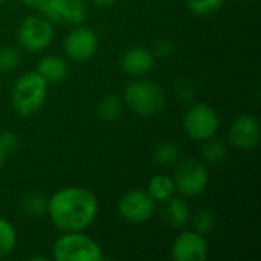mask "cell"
<instances>
[{"label":"cell","instance_id":"ac0fdd59","mask_svg":"<svg viewBox=\"0 0 261 261\" xmlns=\"http://www.w3.org/2000/svg\"><path fill=\"white\" fill-rule=\"evenodd\" d=\"M122 104H124V101L116 95H110V96L104 98L98 104L99 118L104 119V121H116V119H119L121 115H122Z\"/></svg>","mask_w":261,"mask_h":261},{"label":"cell","instance_id":"8fae6325","mask_svg":"<svg viewBox=\"0 0 261 261\" xmlns=\"http://www.w3.org/2000/svg\"><path fill=\"white\" fill-rule=\"evenodd\" d=\"M228 139L232 147L242 151H251L258 147L261 139V127L258 118L254 115H242L229 125Z\"/></svg>","mask_w":261,"mask_h":261},{"label":"cell","instance_id":"4dcf8cb0","mask_svg":"<svg viewBox=\"0 0 261 261\" xmlns=\"http://www.w3.org/2000/svg\"><path fill=\"white\" fill-rule=\"evenodd\" d=\"M5 2H6V0H0V6H2V5H5Z\"/></svg>","mask_w":261,"mask_h":261},{"label":"cell","instance_id":"e0dca14e","mask_svg":"<svg viewBox=\"0 0 261 261\" xmlns=\"http://www.w3.org/2000/svg\"><path fill=\"white\" fill-rule=\"evenodd\" d=\"M154 161L162 167H171L179 162V147L170 141L159 142L153 150Z\"/></svg>","mask_w":261,"mask_h":261},{"label":"cell","instance_id":"f1b7e54d","mask_svg":"<svg viewBox=\"0 0 261 261\" xmlns=\"http://www.w3.org/2000/svg\"><path fill=\"white\" fill-rule=\"evenodd\" d=\"M93 3H95L98 8H110L112 5L116 3V0H93Z\"/></svg>","mask_w":261,"mask_h":261},{"label":"cell","instance_id":"cb8c5ba5","mask_svg":"<svg viewBox=\"0 0 261 261\" xmlns=\"http://www.w3.org/2000/svg\"><path fill=\"white\" fill-rule=\"evenodd\" d=\"M21 61L20 52L12 46H3L0 47V70L9 72L14 70Z\"/></svg>","mask_w":261,"mask_h":261},{"label":"cell","instance_id":"30bf717a","mask_svg":"<svg viewBox=\"0 0 261 261\" xmlns=\"http://www.w3.org/2000/svg\"><path fill=\"white\" fill-rule=\"evenodd\" d=\"M63 49L67 58L76 63L89 61L98 50V35L87 26L76 24L64 38Z\"/></svg>","mask_w":261,"mask_h":261},{"label":"cell","instance_id":"4316f807","mask_svg":"<svg viewBox=\"0 0 261 261\" xmlns=\"http://www.w3.org/2000/svg\"><path fill=\"white\" fill-rule=\"evenodd\" d=\"M176 90H177V95L182 101H190L193 99V95H194V89L193 86L187 81V80H180L176 86Z\"/></svg>","mask_w":261,"mask_h":261},{"label":"cell","instance_id":"484cf974","mask_svg":"<svg viewBox=\"0 0 261 261\" xmlns=\"http://www.w3.org/2000/svg\"><path fill=\"white\" fill-rule=\"evenodd\" d=\"M173 50H174V44L168 38H158L151 49L154 58H167L173 54Z\"/></svg>","mask_w":261,"mask_h":261},{"label":"cell","instance_id":"ffe728a7","mask_svg":"<svg viewBox=\"0 0 261 261\" xmlns=\"http://www.w3.org/2000/svg\"><path fill=\"white\" fill-rule=\"evenodd\" d=\"M17 246V232L11 222L0 219V258L8 257Z\"/></svg>","mask_w":261,"mask_h":261},{"label":"cell","instance_id":"5b68a950","mask_svg":"<svg viewBox=\"0 0 261 261\" xmlns=\"http://www.w3.org/2000/svg\"><path fill=\"white\" fill-rule=\"evenodd\" d=\"M217 112L205 104H193L184 116V130L193 141H206L216 136L219 130Z\"/></svg>","mask_w":261,"mask_h":261},{"label":"cell","instance_id":"d6986e66","mask_svg":"<svg viewBox=\"0 0 261 261\" xmlns=\"http://www.w3.org/2000/svg\"><path fill=\"white\" fill-rule=\"evenodd\" d=\"M23 211L31 217H40L47 213V197L41 193H29L21 202Z\"/></svg>","mask_w":261,"mask_h":261},{"label":"cell","instance_id":"9a60e30c","mask_svg":"<svg viewBox=\"0 0 261 261\" xmlns=\"http://www.w3.org/2000/svg\"><path fill=\"white\" fill-rule=\"evenodd\" d=\"M165 203V220L168 222L170 226L173 228H184L188 225L191 213H190V206L187 203V200H184L182 197H170Z\"/></svg>","mask_w":261,"mask_h":261},{"label":"cell","instance_id":"44dd1931","mask_svg":"<svg viewBox=\"0 0 261 261\" xmlns=\"http://www.w3.org/2000/svg\"><path fill=\"white\" fill-rule=\"evenodd\" d=\"M202 156L208 164H220L226 158V144L219 138H210L205 141Z\"/></svg>","mask_w":261,"mask_h":261},{"label":"cell","instance_id":"d4e9b609","mask_svg":"<svg viewBox=\"0 0 261 261\" xmlns=\"http://www.w3.org/2000/svg\"><path fill=\"white\" fill-rule=\"evenodd\" d=\"M18 147V138L11 132H0V151L6 158L12 154Z\"/></svg>","mask_w":261,"mask_h":261},{"label":"cell","instance_id":"ba28073f","mask_svg":"<svg viewBox=\"0 0 261 261\" xmlns=\"http://www.w3.org/2000/svg\"><path fill=\"white\" fill-rule=\"evenodd\" d=\"M156 202L147 191L142 190H132L121 196L118 202V213L122 220L139 225L148 222L154 214Z\"/></svg>","mask_w":261,"mask_h":261},{"label":"cell","instance_id":"5bb4252c","mask_svg":"<svg viewBox=\"0 0 261 261\" xmlns=\"http://www.w3.org/2000/svg\"><path fill=\"white\" fill-rule=\"evenodd\" d=\"M37 72L47 83H61L69 75V64L63 57L47 55L43 57L37 64Z\"/></svg>","mask_w":261,"mask_h":261},{"label":"cell","instance_id":"6da1fadb","mask_svg":"<svg viewBox=\"0 0 261 261\" xmlns=\"http://www.w3.org/2000/svg\"><path fill=\"white\" fill-rule=\"evenodd\" d=\"M96 196L83 187L58 190L47 199V216L63 232L86 231L98 216Z\"/></svg>","mask_w":261,"mask_h":261},{"label":"cell","instance_id":"3957f363","mask_svg":"<svg viewBox=\"0 0 261 261\" xmlns=\"http://www.w3.org/2000/svg\"><path fill=\"white\" fill-rule=\"evenodd\" d=\"M127 107L139 116L148 118L158 115L167 102L164 89L150 80H136L130 83L124 90V99Z\"/></svg>","mask_w":261,"mask_h":261},{"label":"cell","instance_id":"7a4b0ae2","mask_svg":"<svg viewBox=\"0 0 261 261\" xmlns=\"http://www.w3.org/2000/svg\"><path fill=\"white\" fill-rule=\"evenodd\" d=\"M47 86L49 83L37 70H29L20 75L11 90V104L14 112L23 118L38 113L44 106Z\"/></svg>","mask_w":261,"mask_h":261},{"label":"cell","instance_id":"277c9868","mask_svg":"<svg viewBox=\"0 0 261 261\" xmlns=\"http://www.w3.org/2000/svg\"><path fill=\"white\" fill-rule=\"evenodd\" d=\"M52 255L57 261H101V246L84 231L63 232L54 246Z\"/></svg>","mask_w":261,"mask_h":261},{"label":"cell","instance_id":"2e32d148","mask_svg":"<svg viewBox=\"0 0 261 261\" xmlns=\"http://www.w3.org/2000/svg\"><path fill=\"white\" fill-rule=\"evenodd\" d=\"M147 193L154 202H167L176 193L174 179L167 174H156L150 179Z\"/></svg>","mask_w":261,"mask_h":261},{"label":"cell","instance_id":"7c38bea8","mask_svg":"<svg viewBox=\"0 0 261 261\" xmlns=\"http://www.w3.org/2000/svg\"><path fill=\"white\" fill-rule=\"evenodd\" d=\"M171 258L176 261H203L208 258V242L196 231H184L171 245Z\"/></svg>","mask_w":261,"mask_h":261},{"label":"cell","instance_id":"603a6c76","mask_svg":"<svg viewBox=\"0 0 261 261\" xmlns=\"http://www.w3.org/2000/svg\"><path fill=\"white\" fill-rule=\"evenodd\" d=\"M225 0H187V6L196 15H208L219 11Z\"/></svg>","mask_w":261,"mask_h":261},{"label":"cell","instance_id":"52a82bcc","mask_svg":"<svg viewBox=\"0 0 261 261\" xmlns=\"http://www.w3.org/2000/svg\"><path fill=\"white\" fill-rule=\"evenodd\" d=\"M18 44L29 52L44 50L54 40V26L46 17H26L17 32Z\"/></svg>","mask_w":261,"mask_h":261},{"label":"cell","instance_id":"1f68e13d","mask_svg":"<svg viewBox=\"0 0 261 261\" xmlns=\"http://www.w3.org/2000/svg\"><path fill=\"white\" fill-rule=\"evenodd\" d=\"M0 87H2V83H0Z\"/></svg>","mask_w":261,"mask_h":261},{"label":"cell","instance_id":"9c48e42d","mask_svg":"<svg viewBox=\"0 0 261 261\" xmlns=\"http://www.w3.org/2000/svg\"><path fill=\"white\" fill-rule=\"evenodd\" d=\"M40 11L50 23L76 26L86 20L89 8L84 0H44Z\"/></svg>","mask_w":261,"mask_h":261},{"label":"cell","instance_id":"83f0119b","mask_svg":"<svg viewBox=\"0 0 261 261\" xmlns=\"http://www.w3.org/2000/svg\"><path fill=\"white\" fill-rule=\"evenodd\" d=\"M23 5L29 6V8H34V9H40L41 5L44 3V0H20Z\"/></svg>","mask_w":261,"mask_h":261},{"label":"cell","instance_id":"8992f818","mask_svg":"<svg viewBox=\"0 0 261 261\" xmlns=\"http://www.w3.org/2000/svg\"><path fill=\"white\" fill-rule=\"evenodd\" d=\"M173 179L179 193L187 197H194L206 190L210 173L203 162L197 159H185L177 164Z\"/></svg>","mask_w":261,"mask_h":261},{"label":"cell","instance_id":"d6a6232c","mask_svg":"<svg viewBox=\"0 0 261 261\" xmlns=\"http://www.w3.org/2000/svg\"><path fill=\"white\" fill-rule=\"evenodd\" d=\"M242 2H245V0H242Z\"/></svg>","mask_w":261,"mask_h":261},{"label":"cell","instance_id":"f546056e","mask_svg":"<svg viewBox=\"0 0 261 261\" xmlns=\"http://www.w3.org/2000/svg\"><path fill=\"white\" fill-rule=\"evenodd\" d=\"M3 161H5V156H3L2 151H0V170H2V167H3Z\"/></svg>","mask_w":261,"mask_h":261},{"label":"cell","instance_id":"4fadbf2b","mask_svg":"<svg viewBox=\"0 0 261 261\" xmlns=\"http://www.w3.org/2000/svg\"><path fill=\"white\" fill-rule=\"evenodd\" d=\"M154 63H156V58L153 52L141 46L127 49L119 60V64L124 73L130 76H139V78L150 73L154 69Z\"/></svg>","mask_w":261,"mask_h":261},{"label":"cell","instance_id":"7402d4cb","mask_svg":"<svg viewBox=\"0 0 261 261\" xmlns=\"http://www.w3.org/2000/svg\"><path fill=\"white\" fill-rule=\"evenodd\" d=\"M193 226L194 231L205 236L208 232H211L216 226V214L213 210L210 208H200L196 211L194 217H193Z\"/></svg>","mask_w":261,"mask_h":261}]
</instances>
